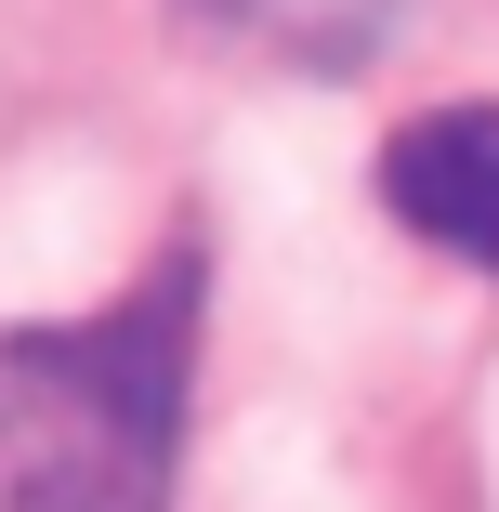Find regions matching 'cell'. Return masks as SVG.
<instances>
[{
    "label": "cell",
    "mask_w": 499,
    "mask_h": 512,
    "mask_svg": "<svg viewBox=\"0 0 499 512\" xmlns=\"http://www.w3.org/2000/svg\"><path fill=\"white\" fill-rule=\"evenodd\" d=\"M211 250H158L106 316L0 329V512H171Z\"/></svg>",
    "instance_id": "6da1fadb"
},
{
    "label": "cell",
    "mask_w": 499,
    "mask_h": 512,
    "mask_svg": "<svg viewBox=\"0 0 499 512\" xmlns=\"http://www.w3.org/2000/svg\"><path fill=\"white\" fill-rule=\"evenodd\" d=\"M381 211L421 250L499 276V106H434L381 145Z\"/></svg>",
    "instance_id": "7a4b0ae2"
},
{
    "label": "cell",
    "mask_w": 499,
    "mask_h": 512,
    "mask_svg": "<svg viewBox=\"0 0 499 512\" xmlns=\"http://www.w3.org/2000/svg\"><path fill=\"white\" fill-rule=\"evenodd\" d=\"M197 27H211L224 53H250V66H289V79H355L381 40H394V14L408 0H184Z\"/></svg>",
    "instance_id": "3957f363"
}]
</instances>
